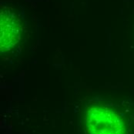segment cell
<instances>
[{
  "mask_svg": "<svg viewBox=\"0 0 134 134\" xmlns=\"http://www.w3.org/2000/svg\"><path fill=\"white\" fill-rule=\"evenodd\" d=\"M0 20L1 52L8 53L13 49L20 40L22 26L16 15L7 9L1 12Z\"/></svg>",
  "mask_w": 134,
  "mask_h": 134,
  "instance_id": "2",
  "label": "cell"
},
{
  "mask_svg": "<svg viewBox=\"0 0 134 134\" xmlns=\"http://www.w3.org/2000/svg\"><path fill=\"white\" fill-rule=\"evenodd\" d=\"M90 134H126L125 124L116 113L103 107H92L86 114Z\"/></svg>",
  "mask_w": 134,
  "mask_h": 134,
  "instance_id": "1",
  "label": "cell"
}]
</instances>
